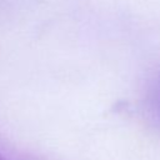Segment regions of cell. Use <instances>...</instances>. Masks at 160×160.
I'll use <instances>...</instances> for the list:
<instances>
[{
  "mask_svg": "<svg viewBox=\"0 0 160 160\" xmlns=\"http://www.w3.org/2000/svg\"><path fill=\"white\" fill-rule=\"evenodd\" d=\"M146 100L154 116L160 120V70L154 72L148 84Z\"/></svg>",
  "mask_w": 160,
  "mask_h": 160,
  "instance_id": "1",
  "label": "cell"
},
{
  "mask_svg": "<svg viewBox=\"0 0 160 160\" xmlns=\"http://www.w3.org/2000/svg\"><path fill=\"white\" fill-rule=\"evenodd\" d=\"M0 160H9V159H6L4 155H1V154H0Z\"/></svg>",
  "mask_w": 160,
  "mask_h": 160,
  "instance_id": "2",
  "label": "cell"
}]
</instances>
